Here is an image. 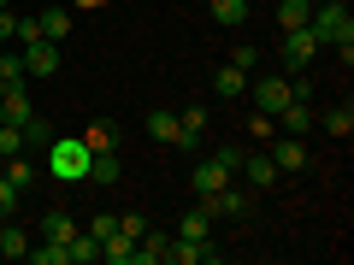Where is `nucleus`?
Returning <instances> with one entry per match:
<instances>
[{"label":"nucleus","instance_id":"1","mask_svg":"<svg viewBox=\"0 0 354 265\" xmlns=\"http://www.w3.org/2000/svg\"><path fill=\"white\" fill-rule=\"evenodd\" d=\"M41 153H48V171L59 177V183H83V177H88V159H95L83 136H53Z\"/></svg>","mask_w":354,"mask_h":265},{"label":"nucleus","instance_id":"2","mask_svg":"<svg viewBox=\"0 0 354 265\" xmlns=\"http://www.w3.org/2000/svg\"><path fill=\"white\" fill-rule=\"evenodd\" d=\"M307 30L319 36V48H337V41H354V18H348V0H330V6H313Z\"/></svg>","mask_w":354,"mask_h":265},{"label":"nucleus","instance_id":"3","mask_svg":"<svg viewBox=\"0 0 354 265\" xmlns=\"http://www.w3.org/2000/svg\"><path fill=\"white\" fill-rule=\"evenodd\" d=\"M278 59H283V77H290V71H307V65H313L319 59V36H313V30H283V48H278Z\"/></svg>","mask_w":354,"mask_h":265},{"label":"nucleus","instance_id":"4","mask_svg":"<svg viewBox=\"0 0 354 265\" xmlns=\"http://www.w3.org/2000/svg\"><path fill=\"white\" fill-rule=\"evenodd\" d=\"M18 53H24V71L30 77H53V71H59V41H48V36L18 41Z\"/></svg>","mask_w":354,"mask_h":265},{"label":"nucleus","instance_id":"5","mask_svg":"<svg viewBox=\"0 0 354 265\" xmlns=\"http://www.w3.org/2000/svg\"><path fill=\"white\" fill-rule=\"evenodd\" d=\"M290 101H295V95H290V77H260V83H254V106H260V112L278 118Z\"/></svg>","mask_w":354,"mask_h":265},{"label":"nucleus","instance_id":"6","mask_svg":"<svg viewBox=\"0 0 354 265\" xmlns=\"http://www.w3.org/2000/svg\"><path fill=\"white\" fill-rule=\"evenodd\" d=\"M36 118V101L24 95V83H6V95H0V124H30Z\"/></svg>","mask_w":354,"mask_h":265},{"label":"nucleus","instance_id":"7","mask_svg":"<svg viewBox=\"0 0 354 265\" xmlns=\"http://www.w3.org/2000/svg\"><path fill=\"white\" fill-rule=\"evenodd\" d=\"M201 130H207V112H201V106H183V112H177V141H171V148L195 153V148H201Z\"/></svg>","mask_w":354,"mask_h":265},{"label":"nucleus","instance_id":"8","mask_svg":"<svg viewBox=\"0 0 354 265\" xmlns=\"http://www.w3.org/2000/svg\"><path fill=\"white\" fill-rule=\"evenodd\" d=\"M189 183H195V195L207 201V195H218V189L230 183V171H225L218 159H195V177H189Z\"/></svg>","mask_w":354,"mask_h":265},{"label":"nucleus","instance_id":"9","mask_svg":"<svg viewBox=\"0 0 354 265\" xmlns=\"http://www.w3.org/2000/svg\"><path fill=\"white\" fill-rule=\"evenodd\" d=\"M207 213H218V218H242V213H248V195H242L236 189V183H225V189H218V195H207Z\"/></svg>","mask_w":354,"mask_h":265},{"label":"nucleus","instance_id":"10","mask_svg":"<svg viewBox=\"0 0 354 265\" xmlns=\"http://www.w3.org/2000/svg\"><path fill=\"white\" fill-rule=\"evenodd\" d=\"M242 177H248V189H272L283 171L272 165V153H248V159H242Z\"/></svg>","mask_w":354,"mask_h":265},{"label":"nucleus","instance_id":"11","mask_svg":"<svg viewBox=\"0 0 354 265\" xmlns=\"http://www.w3.org/2000/svg\"><path fill=\"white\" fill-rule=\"evenodd\" d=\"M213 95H218V101H236V95H248V71H236V65H218V71H213Z\"/></svg>","mask_w":354,"mask_h":265},{"label":"nucleus","instance_id":"12","mask_svg":"<svg viewBox=\"0 0 354 265\" xmlns=\"http://www.w3.org/2000/svg\"><path fill=\"white\" fill-rule=\"evenodd\" d=\"M272 165H278V171H307V141L301 136H283L278 148H272Z\"/></svg>","mask_w":354,"mask_h":265},{"label":"nucleus","instance_id":"13","mask_svg":"<svg viewBox=\"0 0 354 265\" xmlns=\"http://www.w3.org/2000/svg\"><path fill=\"white\" fill-rule=\"evenodd\" d=\"M165 253H171V236H160V230H142L136 259H130V265H165Z\"/></svg>","mask_w":354,"mask_h":265},{"label":"nucleus","instance_id":"14","mask_svg":"<svg viewBox=\"0 0 354 265\" xmlns=\"http://www.w3.org/2000/svg\"><path fill=\"white\" fill-rule=\"evenodd\" d=\"M165 259H177V265H201V259H218V248H207V236L201 242H189V236H177L171 242V253Z\"/></svg>","mask_w":354,"mask_h":265},{"label":"nucleus","instance_id":"15","mask_svg":"<svg viewBox=\"0 0 354 265\" xmlns=\"http://www.w3.org/2000/svg\"><path fill=\"white\" fill-rule=\"evenodd\" d=\"M278 130H283V136H307V130H313V106H307V101H290V106L278 112Z\"/></svg>","mask_w":354,"mask_h":265},{"label":"nucleus","instance_id":"16","mask_svg":"<svg viewBox=\"0 0 354 265\" xmlns=\"http://www.w3.org/2000/svg\"><path fill=\"white\" fill-rule=\"evenodd\" d=\"M88 153H118V124H106V118H95V124L83 130Z\"/></svg>","mask_w":354,"mask_h":265},{"label":"nucleus","instance_id":"17","mask_svg":"<svg viewBox=\"0 0 354 265\" xmlns=\"http://www.w3.org/2000/svg\"><path fill=\"white\" fill-rule=\"evenodd\" d=\"M36 30H41L48 41H65V36H71V12H65V6H48V12L36 18Z\"/></svg>","mask_w":354,"mask_h":265},{"label":"nucleus","instance_id":"18","mask_svg":"<svg viewBox=\"0 0 354 265\" xmlns=\"http://www.w3.org/2000/svg\"><path fill=\"white\" fill-rule=\"evenodd\" d=\"M101 259H106V265H130V259H136V242H130L124 230H113V236L101 242Z\"/></svg>","mask_w":354,"mask_h":265},{"label":"nucleus","instance_id":"19","mask_svg":"<svg viewBox=\"0 0 354 265\" xmlns=\"http://www.w3.org/2000/svg\"><path fill=\"white\" fill-rule=\"evenodd\" d=\"M30 253V236L18 224H6V218H0V259H24Z\"/></svg>","mask_w":354,"mask_h":265},{"label":"nucleus","instance_id":"20","mask_svg":"<svg viewBox=\"0 0 354 265\" xmlns=\"http://www.w3.org/2000/svg\"><path fill=\"white\" fill-rule=\"evenodd\" d=\"M0 177H6V183H12V189H18V195H24V189H30V183H36V165H30V159H24V153H12V159H6V171H0Z\"/></svg>","mask_w":354,"mask_h":265},{"label":"nucleus","instance_id":"21","mask_svg":"<svg viewBox=\"0 0 354 265\" xmlns=\"http://www.w3.org/2000/svg\"><path fill=\"white\" fill-rule=\"evenodd\" d=\"M313 18V0H278V24L283 30H301Z\"/></svg>","mask_w":354,"mask_h":265},{"label":"nucleus","instance_id":"22","mask_svg":"<svg viewBox=\"0 0 354 265\" xmlns=\"http://www.w3.org/2000/svg\"><path fill=\"white\" fill-rule=\"evenodd\" d=\"M65 248H71V265H95V259H101V242L88 236V230H77V236L65 242Z\"/></svg>","mask_w":354,"mask_h":265},{"label":"nucleus","instance_id":"23","mask_svg":"<svg viewBox=\"0 0 354 265\" xmlns=\"http://www.w3.org/2000/svg\"><path fill=\"white\" fill-rule=\"evenodd\" d=\"M207 230H213V213H207V206H189V213H183V224H177V236H189V242H201Z\"/></svg>","mask_w":354,"mask_h":265},{"label":"nucleus","instance_id":"24","mask_svg":"<svg viewBox=\"0 0 354 265\" xmlns=\"http://www.w3.org/2000/svg\"><path fill=\"white\" fill-rule=\"evenodd\" d=\"M207 12H213L218 24H230V30H236L242 18H248V0H207Z\"/></svg>","mask_w":354,"mask_h":265},{"label":"nucleus","instance_id":"25","mask_svg":"<svg viewBox=\"0 0 354 265\" xmlns=\"http://www.w3.org/2000/svg\"><path fill=\"white\" fill-rule=\"evenodd\" d=\"M24 77H30V71H24V53L6 41V48H0V83H24Z\"/></svg>","mask_w":354,"mask_h":265},{"label":"nucleus","instance_id":"26","mask_svg":"<svg viewBox=\"0 0 354 265\" xmlns=\"http://www.w3.org/2000/svg\"><path fill=\"white\" fill-rule=\"evenodd\" d=\"M148 136H153V141H177V112L153 106V112H148Z\"/></svg>","mask_w":354,"mask_h":265},{"label":"nucleus","instance_id":"27","mask_svg":"<svg viewBox=\"0 0 354 265\" xmlns=\"http://www.w3.org/2000/svg\"><path fill=\"white\" fill-rule=\"evenodd\" d=\"M319 124H325V136H348V130H354V112H348V106H330V112H319Z\"/></svg>","mask_w":354,"mask_h":265},{"label":"nucleus","instance_id":"28","mask_svg":"<svg viewBox=\"0 0 354 265\" xmlns=\"http://www.w3.org/2000/svg\"><path fill=\"white\" fill-rule=\"evenodd\" d=\"M88 183H118V153H95L88 159Z\"/></svg>","mask_w":354,"mask_h":265},{"label":"nucleus","instance_id":"29","mask_svg":"<svg viewBox=\"0 0 354 265\" xmlns=\"http://www.w3.org/2000/svg\"><path fill=\"white\" fill-rule=\"evenodd\" d=\"M41 236H48V242H71V236H77V224H71L65 213H48V218H41Z\"/></svg>","mask_w":354,"mask_h":265},{"label":"nucleus","instance_id":"30","mask_svg":"<svg viewBox=\"0 0 354 265\" xmlns=\"http://www.w3.org/2000/svg\"><path fill=\"white\" fill-rule=\"evenodd\" d=\"M24 259H36V265H71V248H65V242H48V248H30Z\"/></svg>","mask_w":354,"mask_h":265},{"label":"nucleus","instance_id":"31","mask_svg":"<svg viewBox=\"0 0 354 265\" xmlns=\"http://www.w3.org/2000/svg\"><path fill=\"white\" fill-rule=\"evenodd\" d=\"M18 130H24V148H48V141H53V124H48V118H30V124H18Z\"/></svg>","mask_w":354,"mask_h":265},{"label":"nucleus","instance_id":"32","mask_svg":"<svg viewBox=\"0 0 354 265\" xmlns=\"http://www.w3.org/2000/svg\"><path fill=\"white\" fill-rule=\"evenodd\" d=\"M12 153H24V130H18V124H0V159H12Z\"/></svg>","mask_w":354,"mask_h":265},{"label":"nucleus","instance_id":"33","mask_svg":"<svg viewBox=\"0 0 354 265\" xmlns=\"http://www.w3.org/2000/svg\"><path fill=\"white\" fill-rule=\"evenodd\" d=\"M213 159H218V165H225V171H230V177H236V171H242V159H248V148H236V141H230V148H218V153H213Z\"/></svg>","mask_w":354,"mask_h":265},{"label":"nucleus","instance_id":"34","mask_svg":"<svg viewBox=\"0 0 354 265\" xmlns=\"http://www.w3.org/2000/svg\"><path fill=\"white\" fill-rule=\"evenodd\" d=\"M230 65H236V71H254V65H260V48H254V41H242V48L230 53Z\"/></svg>","mask_w":354,"mask_h":265},{"label":"nucleus","instance_id":"35","mask_svg":"<svg viewBox=\"0 0 354 265\" xmlns=\"http://www.w3.org/2000/svg\"><path fill=\"white\" fill-rule=\"evenodd\" d=\"M118 230H124L130 242H142V230H148V218H142V213H130V218H118Z\"/></svg>","mask_w":354,"mask_h":265},{"label":"nucleus","instance_id":"36","mask_svg":"<svg viewBox=\"0 0 354 265\" xmlns=\"http://www.w3.org/2000/svg\"><path fill=\"white\" fill-rule=\"evenodd\" d=\"M12 206H18V189L6 183V177H0V218H12Z\"/></svg>","mask_w":354,"mask_h":265},{"label":"nucleus","instance_id":"37","mask_svg":"<svg viewBox=\"0 0 354 265\" xmlns=\"http://www.w3.org/2000/svg\"><path fill=\"white\" fill-rule=\"evenodd\" d=\"M248 130H254V141H266V136H272V130H278V118H272V112H260V118H254Z\"/></svg>","mask_w":354,"mask_h":265},{"label":"nucleus","instance_id":"38","mask_svg":"<svg viewBox=\"0 0 354 265\" xmlns=\"http://www.w3.org/2000/svg\"><path fill=\"white\" fill-rule=\"evenodd\" d=\"M113 230H118V218H106V213H101V218H95V224H88V236H95V242H106V236H113Z\"/></svg>","mask_w":354,"mask_h":265},{"label":"nucleus","instance_id":"39","mask_svg":"<svg viewBox=\"0 0 354 265\" xmlns=\"http://www.w3.org/2000/svg\"><path fill=\"white\" fill-rule=\"evenodd\" d=\"M6 41H18V18L12 12H0V48H6Z\"/></svg>","mask_w":354,"mask_h":265},{"label":"nucleus","instance_id":"40","mask_svg":"<svg viewBox=\"0 0 354 265\" xmlns=\"http://www.w3.org/2000/svg\"><path fill=\"white\" fill-rule=\"evenodd\" d=\"M77 6H83V12H95V6H113V0H77Z\"/></svg>","mask_w":354,"mask_h":265},{"label":"nucleus","instance_id":"41","mask_svg":"<svg viewBox=\"0 0 354 265\" xmlns=\"http://www.w3.org/2000/svg\"><path fill=\"white\" fill-rule=\"evenodd\" d=\"M0 12H12V0H0Z\"/></svg>","mask_w":354,"mask_h":265},{"label":"nucleus","instance_id":"42","mask_svg":"<svg viewBox=\"0 0 354 265\" xmlns=\"http://www.w3.org/2000/svg\"><path fill=\"white\" fill-rule=\"evenodd\" d=\"M0 95H6V83H0Z\"/></svg>","mask_w":354,"mask_h":265}]
</instances>
